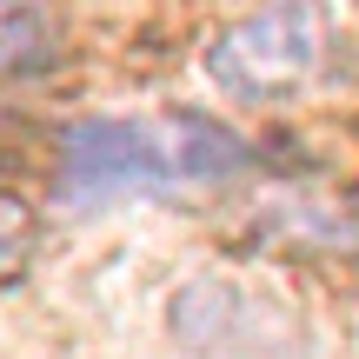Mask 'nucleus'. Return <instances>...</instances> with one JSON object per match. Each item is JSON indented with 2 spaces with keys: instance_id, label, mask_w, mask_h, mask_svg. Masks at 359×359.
<instances>
[{
  "instance_id": "obj_2",
  "label": "nucleus",
  "mask_w": 359,
  "mask_h": 359,
  "mask_svg": "<svg viewBox=\"0 0 359 359\" xmlns=\"http://www.w3.org/2000/svg\"><path fill=\"white\" fill-rule=\"evenodd\" d=\"M173 187H187L173 120H74L60 133V206H107Z\"/></svg>"
},
{
  "instance_id": "obj_4",
  "label": "nucleus",
  "mask_w": 359,
  "mask_h": 359,
  "mask_svg": "<svg viewBox=\"0 0 359 359\" xmlns=\"http://www.w3.org/2000/svg\"><path fill=\"white\" fill-rule=\"evenodd\" d=\"M53 60V27L40 0H0V80H34Z\"/></svg>"
},
{
  "instance_id": "obj_5",
  "label": "nucleus",
  "mask_w": 359,
  "mask_h": 359,
  "mask_svg": "<svg viewBox=\"0 0 359 359\" xmlns=\"http://www.w3.org/2000/svg\"><path fill=\"white\" fill-rule=\"evenodd\" d=\"M27 259H34V213H27L20 200H7V193H0V286L20 280Z\"/></svg>"
},
{
  "instance_id": "obj_1",
  "label": "nucleus",
  "mask_w": 359,
  "mask_h": 359,
  "mask_svg": "<svg viewBox=\"0 0 359 359\" xmlns=\"http://www.w3.org/2000/svg\"><path fill=\"white\" fill-rule=\"evenodd\" d=\"M326 60V20L313 0H273V7L233 20L206 47V74L233 100H286Z\"/></svg>"
},
{
  "instance_id": "obj_3",
  "label": "nucleus",
  "mask_w": 359,
  "mask_h": 359,
  "mask_svg": "<svg viewBox=\"0 0 359 359\" xmlns=\"http://www.w3.org/2000/svg\"><path fill=\"white\" fill-rule=\"evenodd\" d=\"M173 140H180V180H187V187H219V180H233V167L246 160V147L233 140L226 127L200 120V114H180Z\"/></svg>"
}]
</instances>
